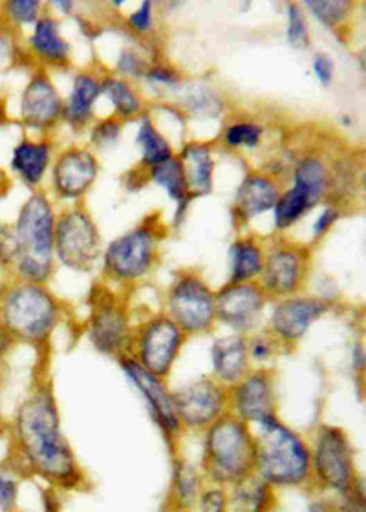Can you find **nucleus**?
<instances>
[{"label":"nucleus","instance_id":"f257e3e1","mask_svg":"<svg viewBox=\"0 0 366 512\" xmlns=\"http://www.w3.org/2000/svg\"><path fill=\"white\" fill-rule=\"evenodd\" d=\"M13 463L24 472L48 481L54 489H79L83 470L61 427L54 390L48 383L33 388L22 401L11 425Z\"/></svg>","mask_w":366,"mask_h":512},{"label":"nucleus","instance_id":"f03ea898","mask_svg":"<svg viewBox=\"0 0 366 512\" xmlns=\"http://www.w3.org/2000/svg\"><path fill=\"white\" fill-rule=\"evenodd\" d=\"M253 430L255 474L277 489H310L312 487V454L310 443L293 428L284 425L279 416H271Z\"/></svg>","mask_w":366,"mask_h":512},{"label":"nucleus","instance_id":"7ed1b4c3","mask_svg":"<svg viewBox=\"0 0 366 512\" xmlns=\"http://www.w3.org/2000/svg\"><path fill=\"white\" fill-rule=\"evenodd\" d=\"M54 205L43 191H35L22 203L13 229L15 262L11 267L13 278L43 284L54 275L55 253Z\"/></svg>","mask_w":366,"mask_h":512},{"label":"nucleus","instance_id":"20e7f679","mask_svg":"<svg viewBox=\"0 0 366 512\" xmlns=\"http://www.w3.org/2000/svg\"><path fill=\"white\" fill-rule=\"evenodd\" d=\"M63 317V306L50 289L11 278L0 288V326H4L15 342L44 346L57 330Z\"/></svg>","mask_w":366,"mask_h":512},{"label":"nucleus","instance_id":"39448f33","mask_svg":"<svg viewBox=\"0 0 366 512\" xmlns=\"http://www.w3.org/2000/svg\"><path fill=\"white\" fill-rule=\"evenodd\" d=\"M202 474L207 483L231 489L255 474V443L248 423L227 412L204 432Z\"/></svg>","mask_w":366,"mask_h":512},{"label":"nucleus","instance_id":"423d86ee","mask_svg":"<svg viewBox=\"0 0 366 512\" xmlns=\"http://www.w3.org/2000/svg\"><path fill=\"white\" fill-rule=\"evenodd\" d=\"M312 454V487L324 494L343 496L356 481V456L354 448L343 428L321 425L310 445Z\"/></svg>","mask_w":366,"mask_h":512},{"label":"nucleus","instance_id":"0eeeda50","mask_svg":"<svg viewBox=\"0 0 366 512\" xmlns=\"http://www.w3.org/2000/svg\"><path fill=\"white\" fill-rule=\"evenodd\" d=\"M162 233V225L154 218V222H143L129 233L114 238L103 251L105 277L123 286L147 277L156 262Z\"/></svg>","mask_w":366,"mask_h":512},{"label":"nucleus","instance_id":"6e6552de","mask_svg":"<svg viewBox=\"0 0 366 512\" xmlns=\"http://www.w3.org/2000/svg\"><path fill=\"white\" fill-rule=\"evenodd\" d=\"M288 191L280 192L273 209V224L286 231L312 211L315 205L326 203L330 191V163L323 156L304 154L293 163Z\"/></svg>","mask_w":366,"mask_h":512},{"label":"nucleus","instance_id":"1a4fd4ad","mask_svg":"<svg viewBox=\"0 0 366 512\" xmlns=\"http://www.w3.org/2000/svg\"><path fill=\"white\" fill-rule=\"evenodd\" d=\"M165 315L185 337L205 335L213 330L216 322L215 291L209 288L202 275L182 271L167 293Z\"/></svg>","mask_w":366,"mask_h":512},{"label":"nucleus","instance_id":"9d476101","mask_svg":"<svg viewBox=\"0 0 366 512\" xmlns=\"http://www.w3.org/2000/svg\"><path fill=\"white\" fill-rule=\"evenodd\" d=\"M55 260L74 271H90L103 255L101 235L87 209L70 207L55 218Z\"/></svg>","mask_w":366,"mask_h":512},{"label":"nucleus","instance_id":"9b49d317","mask_svg":"<svg viewBox=\"0 0 366 512\" xmlns=\"http://www.w3.org/2000/svg\"><path fill=\"white\" fill-rule=\"evenodd\" d=\"M185 335L165 313L152 315L132 333L130 357L149 374L165 379L182 352Z\"/></svg>","mask_w":366,"mask_h":512},{"label":"nucleus","instance_id":"f8f14e48","mask_svg":"<svg viewBox=\"0 0 366 512\" xmlns=\"http://www.w3.org/2000/svg\"><path fill=\"white\" fill-rule=\"evenodd\" d=\"M134 328L130 326L129 311L125 304L108 289L94 291L90 308L87 335L97 352L107 357H127L132 344Z\"/></svg>","mask_w":366,"mask_h":512},{"label":"nucleus","instance_id":"ddd939ff","mask_svg":"<svg viewBox=\"0 0 366 512\" xmlns=\"http://www.w3.org/2000/svg\"><path fill=\"white\" fill-rule=\"evenodd\" d=\"M174 410L182 430L205 432L229 412L226 386L213 377H202L173 392Z\"/></svg>","mask_w":366,"mask_h":512},{"label":"nucleus","instance_id":"4468645a","mask_svg":"<svg viewBox=\"0 0 366 512\" xmlns=\"http://www.w3.org/2000/svg\"><path fill=\"white\" fill-rule=\"evenodd\" d=\"M308 266L310 253L306 247L277 242L266 249L264 266L257 282L268 299H286L301 291Z\"/></svg>","mask_w":366,"mask_h":512},{"label":"nucleus","instance_id":"2eb2a0df","mask_svg":"<svg viewBox=\"0 0 366 512\" xmlns=\"http://www.w3.org/2000/svg\"><path fill=\"white\" fill-rule=\"evenodd\" d=\"M330 311V304L315 295H291L286 299L275 300L271 310L268 331L282 350L293 348L306 337L313 324L323 319Z\"/></svg>","mask_w":366,"mask_h":512},{"label":"nucleus","instance_id":"dca6fc26","mask_svg":"<svg viewBox=\"0 0 366 512\" xmlns=\"http://www.w3.org/2000/svg\"><path fill=\"white\" fill-rule=\"evenodd\" d=\"M268 300L259 282H227L224 288L215 291L216 322L248 337L259 328Z\"/></svg>","mask_w":366,"mask_h":512},{"label":"nucleus","instance_id":"f3484780","mask_svg":"<svg viewBox=\"0 0 366 512\" xmlns=\"http://www.w3.org/2000/svg\"><path fill=\"white\" fill-rule=\"evenodd\" d=\"M229 414L248 423L249 427L277 416L275 381L268 368H251L240 383L227 390Z\"/></svg>","mask_w":366,"mask_h":512},{"label":"nucleus","instance_id":"a211bd4d","mask_svg":"<svg viewBox=\"0 0 366 512\" xmlns=\"http://www.w3.org/2000/svg\"><path fill=\"white\" fill-rule=\"evenodd\" d=\"M119 364L123 374L129 377L130 383L134 384V388L140 392L154 423L162 430L163 436L169 441H176V438L182 434V425L174 410L173 392H169L165 381L156 375L149 374L130 355L121 357Z\"/></svg>","mask_w":366,"mask_h":512},{"label":"nucleus","instance_id":"6ab92c4d","mask_svg":"<svg viewBox=\"0 0 366 512\" xmlns=\"http://www.w3.org/2000/svg\"><path fill=\"white\" fill-rule=\"evenodd\" d=\"M63 108L65 101L52 77L44 70L35 72L21 94L19 119L22 125L37 132H48L63 121Z\"/></svg>","mask_w":366,"mask_h":512},{"label":"nucleus","instance_id":"aec40b11","mask_svg":"<svg viewBox=\"0 0 366 512\" xmlns=\"http://www.w3.org/2000/svg\"><path fill=\"white\" fill-rule=\"evenodd\" d=\"M99 161L87 147L63 150L52 167V187L61 200L74 202L87 194L96 183Z\"/></svg>","mask_w":366,"mask_h":512},{"label":"nucleus","instance_id":"412c9836","mask_svg":"<svg viewBox=\"0 0 366 512\" xmlns=\"http://www.w3.org/2000/svg\"><path fill=\"white\" fill-rule=\"evenodd\" d=\"M280 182L266 172H249L238 185L233 203V218L238 225H248L262 214L270 213L279 202Z\"/></svg>","mask_w":366,"mask_h":512},{"label":"nucleus","instance_id":"4be33fe9","mask_svg":"<svg viewBox=\"0 0 366 512\" xmlns=\"http://www.w3.org/2000/svg\"><path fill=\"white\" fill-rule=\"evenodd\" d=\"M211 364L216 383L226 386L227 390L240 383L251 372L248 337L238 333L216 337L211 344Z\"/></svg>","mask_w":366,"mask_h":512},{"label":"nucleus","instance_id":"5701e85b","mask_svg":"<svg viewBox=\"0 0 366 512\" xmlns=\"http://www.w3.org/2000/svg\"><path fill=\"white\" fill-rule=\"evenodd\" d=\"M26 52L43 68H65L72 57V46L63 37L59 21L44 13L43 17L33 24Z\"/></svg>","mask_w":366,"mask_h":512},{"label":"nucleus","instance_id":"b1692460","mask_svg":"<svg viewBox=\"0 0 366 512\" xmlns=\"http://www.w3.org/2000/svg\"><path fill=\"white\" fill-rule=\"evenodd\" d=\"M182 165L183 176L191 200L207 196L215 187V154L213 147L204 141H189L176 154Z\"/></svg>","mask_w":366,"mask_h":512},{"label":"nucleus","instance_id":"393cba45","mask_svg":"<svg viewBox=\"0 0 366 512\" xmlns=\"http://www.w3.org/2000/svg\"><path fill=\"white\" fill-rule=\"evenodd\" d=\"M173 105L182 114L196 119H218L226 112V99L220 90L204 81H183L169 92Z\"/></svg>","mask_w":366,"mask_h":512},{"label":"nucleus","instance_id":"a878e982","mask_svg":"<svg viewBox=\"0 0 366 512\" xmlns=\"http://www.w3.org/2000/svg\"><path fill=\"white\" fill-rule=\"evenodd\" d=\"M101 97V77L94 72H79L74 77L70 96L63 108V121L72 130H85L94 123V110Z\"/></svg>","mask_w":366,"mask_h":512},{"label":"nucleus","instance_id":"bb28decb","mask_svg":"<svg viewBox=\"0 0 366 512\" xmlns=\"http://www.w3.org/2000/svg\"><path fill=\"white\" fill-rule=\"evenodd\" d=\"M52 143L48 139H22L11 152V171L28 187H39L52 165Z\"/></svg>","mask_w":366,"mask_h":512},{"label":"nucleus","instance_id":"cd10ccee","mask_svg":"<svg viewBox=\"0 0 366 512\" xmlns=\"http://www.w3.org/2000/svg\"><path fill=\"white\" fill-rule=\"evenodd\" d=\"M173 467L169 512H193L204 489V474L194 463L183 458H174Z\"/></svg>","mask_w":366,"mask_h":512},{"label":"nucleus","instance_id":"c85d7f7f","mask_svg":"<svg viewBox=\"0 0 366 512\" xmlns=\"http://www.w3.org/2000/svg\"><path fill=\"white\" fill-rule=\"evenodd\" d=\"M266 247L255 236H240L229 249V284L257 282Z\"/></svg>","mask_w":366,"mask_h":512},{"label":"nucleus","instance_id":"c756f323","mask_svg":"<svg viewBox=\"0 0 366 512\" xmlns=\"http://www.w3.org/2000/svg\"><path fill=\"white\" fill-rule=\"evenodd\" d=\"M227 492L229 512H275L277 507V491L257 474H251Z\"/></svg>","mask_w":366,"mask_h":512},{"label":"nucleus","instance_id":"7c9ffc66","mask_svg":"<svg viewBox=\"0 0 366 512\" xmlns=\"http://www.w3.org/2000/svg\"><path fill=\"white\" fill-rule=\"evenodd\" d=\"M101 96L108 99L114 110V118L119 121H130L140 119L145 114V101L140 92L132 86L127 79H121L119 75L110 74L101 77Z\"/></svg>","mask_w":366,"mask_h":512},{"label":"nucleus","instance_id":"2f4dec72","mask_svg":"<svg viewBox=\"0 0 366 512\" xmlns=\"http://www.w3.org/2000/svg\"><path fill=\"white\" fill-rule=\"evenodd\" d=\"M147 178L156 183L158 187H162L163 191L167 192V196L176 203L174 220H176V224H182L185 211L191 203V196L187 191V183H185L180 160L173 156L171 160L163 161L160 165L152 167L151 171H147Z\"/></svg>","mask_w":366,"mask_h":512},{"label":"nucleus","instance_id":"473e14b6","mask_svg":"<svg viewBox=\"0 0 366 512\" xmlns=\"http://www.w3.org/2000/svg\"><path fill=\"white\" fill-rule=\"evenodd\" d=\"M136 145L141 152L140 167L143 171H151L152 167L176 156L173 143L163 132H160V128L156 127V123L152 121L149 114H143L140 118V127L136 132Z\"/></svg>","mask_w":366,"mask_h":512},{"label":"nucleus","instance_id":"72a5a7b5","mask_svg":"<svg viewBox=\"0 0 366 512\" xmlns=\"http://www.w3.org/2000/svg\"><path fill=\"white\" fill-rule=\"evenodd\" d=\"M304 11H310L317 21L326 28L341 32L352 19L356 4L350 0H308L301 4Z\"/></svg>","mask_w":366,"mask_h":512},{"label":"nucleus","instance_id":"f704fd0d","mask_svg":"<svg viewBox=\"0 0 366 512\" xmlns=\"http://www.w3.org/2000/svg\"><path fill=\"white\" fill-rule=\"evenodd\" d=\"M41 0H10L0 4V22L8 24L13 30L35 24L44 15Z\"/></svg>","mask_w":366,"mask_h":512},{"label":"nucleus","instance_id":"c9c22d12","mask_svg":"<svg viewBox=\"0 0 366 512\" xmlns=\"http://www.w3.org/2000/svg\"><path fill=\"white\" fill-rule=\"evenodd\" d=\"M266 130L255 121H235L222 132V143L229 150L259 149Z\"/></svg>","mask_w":366,"mask_h":512},{"label":"nucleus","instance_id":"e433bc0d","mask_svg":"<svg viewBox=\"0 0 366 512\" xmlns=\"http://www.w3.org/2000/svg\"><path fill=\"white\" fill-rule=\"evenodd\" d=\"M21 474L13 461H0V512L19 511Z\"/></svg>","mask_w":366,"mask_h":512},{"label":"nucleus","instance_id":"4c0bfd02","mask_svg":"<svg viewBox=\"0 0 366 512\" xmlns=\"http://www.w3.org/2000/svg\"><path fill=\"white\" fill-rule=\"evenodd\" d=\"M288 13V26H286V39L295 50H308L312 44V33L308 26V17L301 4L291 2L286 8Z\"/></svg>","mask_w":366,"mask_h":512},{"label":"nucleus","instance_id":"58836bf2","mask_svg":"<svg viewBox=\"0 0 366 512\" xmlns=\"http://www.w3.org/2000/svg\"><path fill=\"white\" fill-rule=\"evenodd\" d=\"M123 130V121L114 116L97 119L90 125V143L94 149L105 150L116 147Z\"/></svg>","mask_w":366,"mask_h":512},{"label":"nucleus","instance_id":"ea45409f","mask_svg":"<svg viewBox=\"0 0 366 512\" xmlns=\"http://www.w3.org/2000/svg\"><path fill=\"white\" fill-rule=\"evenodd\" d=\"M282 352V346L271 337L270 331L251 333L248 337V353L251 363L259 364L257 368H264V364L270 363L271 359Z\"/></svg>","mask_w":366,"mask_h":512},{"label":"nucleus","instance_id":"a19ab883","mask_svg":"<svg viewBox=\"0 0 366 512\" xmlns=\"http://www.w3.org/2000/svg\"><path fill=\"white\" fill-rule=\"evenodd\" d=\"M149 68H151V63L138 50H132V48H125L116 61V72H118L116 75H119L121 79H127V81L145 79Z\"/></svg>","mask_w":366,"mask_h":512},{"label":"nucleus","instance_id":"79ce46f5","mask_svg":"<svg viewBox=\"0 0 366 512\" xmlns=\"http://www.w3.org/2000/svg\"><path fill=\"white\" fill-rule=\"evenodd\" d=\"M193 512H229V492L226 487L205 481Z\"/></svg>","mask_w":366,"mask_h":512},{"label":"nucleus","instance_id":"37998d69","mask_svg":"<svg viewBox=\"0 0 366 512\" xmlns=\"http://www.w3.org/2000/svg\"><path fill=\"white\" fill-rule=\"evenodd\" d=\"M145 81L154 86L158 92L169 94L182 83V75L169 64H151V68L145 74Z\"/></svg>","mask_w":366,"mask_h":512},{"label":"nucleus","instance_id":"c03bdc74","mask_svg":"<svg viewBox=\"0 0 366 512\" xmlns=\"http://www.w3.org/2000/svg\"><path fill=\"white\" fill-rule=\"evenodd\" d=\"M24 48L19 44L17 33L8 24L0 22V70L19 63Z\"/></svg>","mask_w":366,"mask_h":512},{"label":"nucleus","instance_id":"a18cd8bd","mask_svg":"<svg viewBox=\"0 0 366 512\" xmlns=\"http://www.w3.org/2000/svg\"><path fill=\"white\" fill-rule=\"evenodd\" d=\"M154 13H156V4H152L149 0L141 2L140 6L127 17V26H129L130 32L138 37L152 35L154 24H156Z\"/></svg>","mask_w":366,"mask_h":512},{"label":"nucleus","instance_id":"49530a36","mask_svg":"<svg viewBox=\"0 0 366 512\" xmlns=\"http://www.w3.org/2000/svg\"><path fill=\"white\" fill-rule=\"evenodd\" d=\"M335 512H365V483L359 478L356 485L345 492L343 496H337L335 500Z\"/></svg>","mask_w":366,"mask_h":512},{"label":"nucleus","instance_id":"de8ad7c7","mask_svg":"<svg viewBox=\"0 0 366 512\" xmlns=\"http://www.w3.org/2000/svg\"><path fill=\"white\" fill-rule=\"evenodd\" d=\"M341 214H343V211H341L339 207H335V205H330V203H326V207H324L323 211L319 213V216H317V220L313 222V244L321 242L324 236L328 235V233L332 231V227H334V225L337 224V222H339Z\"/></svg>","mask_w":366,"mask_h":512},{"label":"nucleus","instance_id":"09e8293b","mask_svg":"<svg viewBox=\"0 0 366 512\" xmlns=\"http://www.w3.org/2000/svg\"><path fill=\"white\" fill-rule=\"evenodd\" d=\"M312 70L313 75L317 77V81L321 85L332 86L335 79V61L332 55L324 54V52H317L312 57Z\"/></svg>","mask_w":366,"mask_h":512},{"label":"nucleus","instance_id":"8fccbe9b","mask_svg":"<svg viewBox=\"0 0 366 512\" xmlns=\"http://www.w3.org/2000/svg\"><path fill=\"white\" fill-rule=\"evenodd\" d=\"M15 262V238L11 225L0 224V266L11 269Z\"/></svg>","mask_w":366,"mask_h":512},{"label":"nucleus","instance_id":"3c124183","mask_svg":"<svg viewBox=\"0 0 366 512\" xmlns=\"http://www.w3.org/2000/svg\"><path fill=\"white\" fill-rule=\"evenodd\" d=\"M15 344H17V342H15V339L8 333V330H6L4 326H0V364L10 355L11 350L15 348Z\"/></svg>","mask_w":366,"mask_h":512},{"label":"nucleus","instance_id":"603ef678","mask_svg":"<svg viewBox=\"0 0 366 512\" xmlns=\"http://www.w3.org/2000/svg\"><path fill=\"white\" fill-rule=\"evenodd\" d=\"M308 512H335L334 500H330V498H315L310 503Z\"/></svg>","mask_w":366,"mask_h":512},{"label":"nucleus","instance_id":"864d4df0","mask_svg":"<svg viewBox=\"0 0 366 512\" xmlns=\"http://www.w3.org/2000/svg\"><path fill=\"white\" fill-rule=\"evenodd\" d=\"M354 366L359 372H363V368H365V352H363L361 344H356V348H354Z\"/></svg>","mask_w":366,"mask_h":512},{"label":"nucleus","instance_id":"5fc2aeb1","mask_svg":"<svg viewBox=\"0 0 366 512\" xmlns=\"http://www.w3.org/2000/svg\"><path fill=\"white\" fill-rule=\"evenodd\" d=\"M50 8H55V10H61L65 15H70L72 11L76 10V4L72 2V0H66V2H50L48 4Z\"/></svg>","mask_w":366,"mask_h":512}]
</instances>
